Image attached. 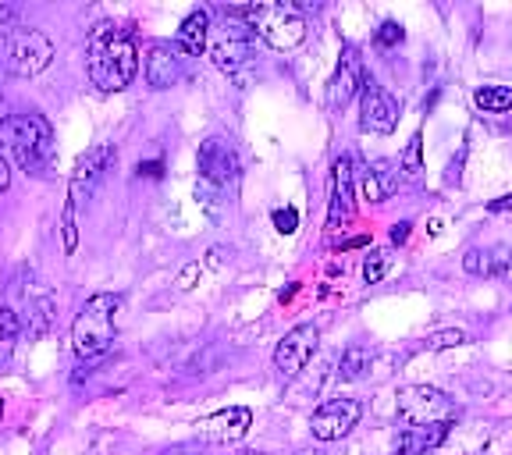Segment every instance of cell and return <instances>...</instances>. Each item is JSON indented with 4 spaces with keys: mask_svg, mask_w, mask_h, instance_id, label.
Returning a JSON list of instances; mask_svg holds the SVG:
<instances>
[{
    "mask_svg": "<svg viewBox=\"0 0 512 455\" xmlns=\"http://www.w3.org/2000/svg\"><path fill=\"white\" fill-rule=\"evenodd\" d=\"M86 72L100 93H121L139 72V50L132 32L118 22H100L86 40Z\"/></svg>",
    "mask_w": 512,
    "mask_h": 455,
    "instance_id": "cell-1",
    "label": "cell"
},
{
    "mask_svg": "<svg viewBox=\"0 0 512 455\" xmlns=\"http://www.w3.org/2000/svg\"><path fill=\"white\" fill-rule=\"evenodd\" d=\"M0 150H8L25 175L43 178L54 168V128L43 114H4Z\"/></svg>",
    "mask_w": 512,
    "mask_h": 455,
    "instance_id": "cell-2",
    "label": "cell"
},
{
    "mask_svg": "<svg viewBox=\"0 0 512 455\" xmlns=\"http://www.w3.org/2000/svg\"><path fill=\"white\" fill-rule=\"evenodd\" d=\"M118 310L121 296H114V292H96L86 299V306L72 324V349L79 360H96L111 349L114 335H118Z\"/></svg>",
    "mask_w": 512,
    "mask_h": 455,
    "instance_id": "cell-3",
    "label": "cell"
},
{
    "mask_svg": "<svg viewBox=\"0 0 512 455\" xmlns=\"http://www.w3.org/2000/svg\"><path fill=\"white\" fill-rule=\"evenodd\" d=\"M50 61H54V40L43 29L11 25L0 32V68L4 72L32 79V75L47 72Z\"/></svg>",
    "mask_w": 512,
    "mask_h": 455,
    "instance_id": "cell-4",
    "label": "cell"
},
{
    "mask_svg": "<svg viewBox=\"0 0 512 455\" xmlns=\"http://www.w3.org/2000/svg\"><path fill=\"white\" fill-rule=\"evenodd\" d=\"M232 15L246 18L249 29L260 36L271 50H296L306 40V18L296 4H249Z\"/></svg>",
    "mask_w": 512,
    "mask_h": 455,
    "instance_id": "cell-5",
    "label": "cell"
},
{
    "mask_svg": "<svg viewBox=\"0 0 512 455\" xmlns=\"http://www.w3.org/2000/svg\"><path fill=\"white\" fill-rule=\"evenodd\" d=\"M399 409V420L406 427H438V424H452L459 416L456 402L448 399L445 392L431 388V384H406L395 399Z\"/></svg>",
    "mask_w": 512,
    "mask_h": 455,
    "instance_id": "cell-6",
    "label": "cell"
},
{
    "mask_svg": "<svg viewBox=\"0 0 512 455\" xmlns=\"http://www.w3.org/2000/svg\"><path fill=\"white\" fill-rule=\"evenodd\" d=\"M256 54V32L246 22H239V15H228V22L210 29V57L221 72L239 75Z\"/></svg>",
    "mask_w": 512,
    "mask_h": 455,
    "instance_id": "cell-7",
    "label": "cell"
},
{
    "mask_svg": "<svg viewBox=\"0 0 512 455\" xmlns=\"http://www.w3.org/2000/svg\"><path fill=\"white\" fill-rule=\"evenodd\" d=\"M15 299H18V320H22V331L29 328L32 335H43L50 328V317H54V292L36 278V271H22L15 278Z\"/></svg>",
    "mask_w": 512,
    "mask_h": 455,
    "instance_id": "cell-8",
    "label": "cell"
},
{
    "mask_svg": "<svg viewBox=\"0 0 512 455\" xmlns=\"http://www.w3.org/2000/svg\"><path fill=\"white\" fill-rule=\"evenodd\" d=\"M196 168H200V178L214 189H224L228 182L239 178V153L224 136H210L200 143V153H196Z\"/></svg>",
    "mask_w": 512,
    "mask_h": 455,
    "instance_id": "cell-9",
    "label": "cell"
},
{
    "mask_svg": "<svg viewBox=\"0 0 512 455\" xmlns=\"http://www.w3.org/2000/svg\"><path fill=\"white\" fill-rule=\"evenodd\" d=\"M114 157H118V153H114L111 143L89 146V150L75 160L72 182H68V203H75V207H79L82 200H89V196L96 192V185H100V178L107 175V168H111Z\"/></svg>",
    "mask_w": 512,
    "mask_h": 455,
    "instance_id": "cell-10",
    "label": "cell"
},
{
    "mask_svg": "<svg viewBox=\"0 0 512 455\" xmlns=\"http://www.w3.org/2000/svg\"><path fill=\"white\" fill-rule=\"evenodd\" d=\"M356 214V171H352V157H342L331 164V203H328V232H338L352 221Z\"/></svg>",
    "mask_w": 512,
    "mask_h": 455,
    "instance_id": "cell-11",
    "label": "cell"
},
{
    "mask_svg": "<svg viewBox=\"0 0 512 455\" xmlns=\"http://www.w3.org/2000/svg\"><path fill=\"white\" fill-rule=\"evenodd\" d=\"M317 342H320L317 324H299V328H292L278 342V349H274V370H278L285 381L288 377H296L299 370H306V363L313 360Z\"/></svg>",
    "mask_w": 512,
    "mask_h": 455,
    "instance_id": "cell-12",
    "label": "cell"
},
{
    "mask_svg": "<svg viewBox=\"0 0 512 455\" xmlns=\"http://www.w3.org/2000/svg\"><path fill=\"white\" fill-rule=\"evenodd\" d=\"M395 125H399V100L370 79L360 93V128L374 136H388L395 132Z\"/></svg>",
    "mask_w": 512,
    "mask_h": 455,
    "instance_id": "cell-13",
    "label": "cell"
},
{
    "mask_svg": "<svg viewBox=\"0 0 512 455\" xmlns=\"http://www.w3.org/2000/svg\"><path fill=\"white\" fill-rule=\"evenodd\" d=\"M363 406L356 399H331L310 416V431L317 441H338L360 424Z\"/></svg>",
    "mask_w": 512,
    "mask_h": 455,
    "instance_id": "cell-14",
    "label": "cell"
},
{
    "mask_svg": "<svg viewBox=\"0 0 512 455\" xmlns=\"http://www.w3.org/2000/svg\"><path fill=\"white\" fill-rule=\"evenodd\" d=\"M363 86H367V79H363V57L352 43H345L335 75H331V82H328V107L331 111H342L352 96L363 93Z\"/></svg>",
    "mask_w": 512,
    "mask_h": 455,
    "instance_id": "cell-15",
    "label": "cell"
},
{
    "mask_svg": "<svg viewBox=\"0 0 512 455\" xmlns=\"http://www.w3.org/2000/svg\"><path fill=\"white\" fill-rule=\"evenodd\" d=\"M185 72V54L171 43H153L146 50V82L153 89H171Z\"/></svg>",
    "mask_w": 512,
    "mask_h": 455,
    "instance_id": "cell-16",
    "label": "cell"
},
{
    "mask_svg": "<svg viewBox=\"0 0 512 455\" xmlns=\"http://www.w3.org/2000/svg\"><path fill=\"white\" fill-rule=\"evenodd\" d=\"M200 434L207 441H239L246 438V431L253 427V413L246 406H228L221 413H210L207 420H200Z\"/></svg>",
    "mask_w": 512,
    "mask_h": 455,
    "instance_id": "cell-17",
    "label": "cell"
},
{
    "mask_svg": "<svg viewBox=\"0 0 512 455\" xmlns=\"http://www.w3.org/2000/svg\"><path fill=\"white\" fill-rule=\"evenodd\" d=\"M399 182H402L399 164H392V160H374V164L363 168L360 192H363V200L367 203H384L395 189H399Z\"/></svg>",
    "mask_w": 512,
    "mask_h": 455,
    "instance_id": "cell-18",
    "label": "cell"
},
{
    "mask_svg": "<svg viewBox=\"0 0 512 455\" xmlns=\"http://www.w3.org/2000/svg\"><path fill=\"white\" fill-rule=\"evenodd\" d=\"M210 15L203 8H196V11H189L185 15V22L178 25V40H175V47L182 50L185 57H200L203 50L210 47Z\"/></svg>",
    "mask_w": 512,
    "mask_h": 455,
    "instance_id": "cell-19",
    "label": "cell"
},
{
    "mask_svg": "<svg viewBox=\"0 0 512 455\" xmlns=\"http://www.w3.org/2000/svg\"><path fill=\"white\" fill-rule=\"evenodd\" d=\"M448 438V424L438 427H402L395 438V455H427Z\"/></svg>",
    "mask_w": 512,
    "mask_h": 455,
    "instance_id": "cell-20",
    "label": "cell"
},
{
    "mask_svg": "<svg viewBox=\"0 0 512 455\" xmlns=\"http://www.w3.org/2000/svg\"><path fill=\"white\" fill-rule=\"evenodd\" d=\"M370 363H374V352L367 349V345H349V349L342 352V363H338V377L342 381H363L370 370Z\"/></svg>",
    "mask_w": 512,
    "mask_h": 455,
    "instance_id": "cell-21",
    "label": "cell"
},
{
    "mask_svg": "<svg viewBox=\"0 0 512 455\" xmlns=\"http://www.w3.org/2000/svg\"><path fill=\"white\" fill-rule=\"evenodd\" d=\"M399 175H402V182H409V185L424 178V136H420V132H416V136L406 143V150H402Z\"/></svg>",
    "mask_w": 512,
    "mask_h": 455,
    "instance_id": "cell-22",
    "label": "cell"
},
{
    "mask_svg": "<svg viewBox=\"0 0 512 455\" xmlns=\"http://www.w3.org/2000/svg\"><path fill=\"white\" fill-rule=\"evenodd\" d=\"M473 104L484 114H505L512 111V89L509 86H480L473 93Z\"/></svg>",
    "mask_w": 512,
    "mask_h": 455,
    "instance_id": "cell-23",
    "label": "cell"
},
{
    "mask_svg": "<svg viewBox=\"0 0 512 455\" xmlns=\"http://www.w3.org/2000/svg\"><path fill=\"white\" fill-rule=\"evenodd\" d=\"M18 335H22V320L11 306H0V356H8L15 349Z\"/></svg>",
    "mask_w": 512,
    "mask_h": 455,
    "instance_id": "cell-24",
    "label": "cell"
},
{
    "mask_svg": "<svg viewBox=\"0 0 512 455\" xmlns=\"http://www.w3.org/2000/svg\"><path fill=\"white\" fill-rule=\"evenodd\" d=\"M388 267H392V253H388V249H377V253L367 256V264H363V281L377 285V281L388 274Z\"/></svg>",
    "mask_w": 512,
    "mask_h": 455,
    "instance_id": "cell-25",
    "label": "cell"
},
{
    "mask_svg": "<svg viewBox=\"0 0 512 455\" xmlns=\"http://www.w3.org/2000/svg\"><path fill=\"white\" fill-rule=\"evenodd\" d=\"M61 235H64V253L79 249V224H75V203H64L61 210Z\"/></svg>",
    "mask_w": 512,
    "mask_h": 455,
    "instance_id": "cell-26",
    "label": "cell"
},
{
    "mask_svg": "<svg viewBox=\"0 0 512 455\" xmlns=\"http://www.w3.org/2000/svg\"><path fill=\"white\" fill-rule=\"evenodd\" d=\"M466 342V331L459 328H448V331H438V335L427 338V349L431 352H441V349H456V345Z\"/></svg>",
    "mask_w": 512,
    "mask_h": 455,
    "instance_id": "cell-27",
    "label": "cell"
},
{
    "mask_svg": "<svg viewBox=\"0 0 512 455\" xmlns=\"http://www.w3.org/2000/svg\"><path fill=\"white\" fill-rule=\"evenodd\" d=\"M402 36H406V32H402L399 22H384L381 29L374 32V43H377V47H399Z\"/></svg>",
    "mask_w": 512,
    "mask_h": 455,
    "instance_id": "cell-28",
    "label": "cell"
},
{
    "mask_svg": "<svg viewBox=\"0 0 512 455\" xmlns=\"http://www.w3.org/2000/svg\"><path fill=\"white\" fill-rule=\"evenodd\" d=\"M274 228H278L281 235H292L299 228V214L296 207H278L274 210Z\"/></svg>",
    "mask_w": 512,
    "mask_h": 455,
    "instance_id": "cell-29",
    "label": "cell"
},
{
    "mask_svg": "<svg viewBox=\"0 0 512 455\" xmlns=\"http://www.w3.org/2000/svg\"><path fill=\"white\" fill-rule=\"evenodd\" d=\"M11 22H15V8H11V4H4V0H0V32L11 29Z\"/></svg>",
    "mask_w": 512,
    "mask_h": 455,
    "instance_id": "cell-30",
    "label": "cell"
},
{
    "mask_svg": "<svg viewBox=\"0 0 512 455\" xmlns=\"http://www.w3.org/2000/svg\"><path fill=\"white\" fill-rule=\"evenodd\" d=\"M488 210H495V214H505V210H512V192H505V196L491 200V203H488Z\"/></svg>",
    "mask_w": 512,
    "mask_h": 455,
    "instance_id": "cell-31",
    "label": "cell"
},
{
    "mask_svg": "<svg viewBox=\"0 0 512 455\" xmlns=\"http://www.w3.org/2000/svg\"><path fill=\"white\" fill-rule=\"evenodd\" d=\"M409 228H413V224H409V221L395 224V228H392V242H395V246H402V242L409 239Z\"/></svg>",
    "mask_w": 512,
    "mask_h": 455,
    "instance_id": "cell-32",
    "label": "cell"
},
{
    "mask_svg": "<svg viewBox=\"0 0 512 455\" xmlns=\"http://www.w3.org/2000/svg\"><path fill=\"white\" fill-rule=\"evenodd\" d=\"M196 274H200V264H189L182 271V278H178V288H192V278H196Z\"/></svg>",
    "mask_w": 512,
    "mask_h": 455,
    "instance_id": "cell-33",
    "label": "cell"
},
{
    "mask_svg": "<svg viewBox=\"0 0 512 455\" xmlns=\"http://www.w3.org/2000/svg\"><path fill=\"white\" fill-rule=\"evenodd\" d=\"M8 185H11V171H8V160L0 157V196L8 192Z\"/></svg>",
    "mask_w": 512,
    "mask_h": 455,
    "instance_id": "cell-34",
    "label": "cell"
},
{
    "mask_svg": "<svg viewBox=\"0 0 512 455\" xmlns=\"http://www.w3.org/2000/svg\"><path fill=\"white\" fill-rule=\"evenodd\" d=\"M160 455H200V448H192V445H175V448H168V452H160Z\"/></svg>",
    "mask_w": 512,
    "mask_h": 455,
    "instance_id": "cell-35",
    "label": "cell"
},
{
    "mask_svg": "<svg viewBox=\"0 0 512 455\" xmlns=\"http://www.w3.org/2000/svg\"><path fill=\"white\" fill-rule=\"evenodd\" d=\"M4 75H8V72L0 68V111H4Z\"/></svg>",
    "mask_w": 512,
    "mask_h": 455,
    "instance_id": "cell-36",
    "label": "cell"
},
{
    "mask_svg": "<svg viewBox=\"0 0 512 455\" xmlns=\"http://www.w3.org/2000/svg\"><path fill=\"white\" fill-rule=\"evenodd\" d=\"M299 455H324V452H299Z\"/></svg>",
    "mask_w": 512,
    "mask_h": 455,
    "instance_id": "cell-37",
    "label": "cell"
},
{
    "mask_svg": "<svg viewBox=\"0 0 512 455\" xmlns=\"http://www.w3.org/2000/svg\"><path fill=\"white\" fill-rule=\"evenodd\" d=\"M246 455H260V452H246Z\"/></svg>",
    "mask_w": 512,
    "mask_h": 455,
    "instance_id": "cell-38",
    "label": "cell"
}]
</instances>
